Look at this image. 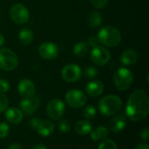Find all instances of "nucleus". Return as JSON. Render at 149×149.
I'll use <instances>...</instances> for the list:
<instances>
[{"label": "nucleus", "mask_w": 149, "mask_h": 149, "mask_svg": "<svg viewBox=\"0 0 149 149\" xmlns=\"http://www.w3.org/2000/svg\"><path fill=\"white\" fill-rule=\"evenodd\" d=\"M149 112V99L143 90H134L129 97L127 104L126 113L132 121L144 119Z\"/></svg>", "instance_id": "obj_1"}, {"label": "nucleus", "mask_w": 149, "mask_h": 149, "mask_svg": "<svg viewBox=\"0 0 149 149\" xmlns=\"http://www.w3.org/2000/svg\"><path fill=\"white\" fill-rule=\"evenodd\" d=\"M121 99L115 95H108L102 97L99 102V110L105 116H113L121 108Z\"/></svg>", "instance_id": "obj_2"}, {"label": "nucleus", "mask_w": 149, "mask_h": 149, "mask_svg": "<svg viewBox=\"0 0 149 149\" xmlns=\"http://www.w3.org/2000/svg\"><path fill=\"white\" fill-rule=\"evenodd\" d=\"M99 41L107 47H115L121 40L120 32L113 26H105L101 28L98 32Z\"/></svg>", "instance_id": "obj_3"}, {"label": "nucleus", "mask_w": 149, "mask_h": 149, "mask_svg": "<svg viewBox=\"0 0 149 149\" xmlns=\"http://www.w3.org/2000/svg\"><path fill=\"white\" fill-rule=\"evenodd\" d=\"M113 82L115 87L119 90L125 91L131 87L134 82V76L129 69L120 68L113 75Z\"/></svg>", "instance_id": "obj_4"}, {"label": "nucleus", "mask_w": 149, "mask_h": 149, "mask_svg": "<svg viewBox=\"0 0 149 149\" xmlns=\"http://www.w3.org/2000/svg\"><path fill=\"white\" fill-rule=\"evenodd\" d=\"M18 65L17 54L8 48H0V68L4 71H12Z\"/></svg>", "instance_id": "obj_5"}, {"label": "nucleus", "mask_w": 149, "mask_h": 149, "mask_svg": "<svg viewBox=\"0 0 149 149\" xmlns=\"http://www.w3.org/2000/svg\"><path fill=\"white\" fill-rule=\"evenodd\" d=\"M10 17L17 24H24L29 20L30 13L24 4H16L10 9Z\"/></svg>", "instance_id": "obj_6"}, {"label": "nucleus", "mask_w": 149, "mask_h": 149, "mask_svg": "<svg viewBox=\"0 0 149 149\" xmlns=\"http://www.w3.org/2000/svg\"><path fill=\"white\" fill-rule=\"evenodd\" d=\"M86 95L79 90H70L65 94V101L67 105L75 109L83 107L86 104Z\"/></svg>", "instance_id": "obj_7"}, {"label": "nucleus", "mask_w": 149, "mask_h": 149, "mask_svg": "<svg viewBox=\"0 0 149 149\" xmlns=\"http://www.w3.org/2000/svg\"><path fill=\"white\" fill-rule=\"evenodd\" d=\"M65 104L58 98L51 100L46 106V113L48 117L53 120L60 119L65 113Z\"/></svg>", "instance_id": "obj_8"}, {"label": "nucleus", "mask_w": 149, "mask_h": 149, "mask_svg": "<svg viewBox=\"0 0 149 149\" xmlns=\"http://www.w3.org/2000/svg\"><path fill=\"white\" fill-rule=\"evenodd\" d=\"M90 57L94 64L99 66H104L109 61L111 54L109 51L105 47L97 46L95 47H93Z\"/></svg>", "instance_id": "obj_9"}, {"label": "nucleus", "mask_w": 149, "mask_h": 149, "mask_svg": "<svg viewBox=\"0 0 149 149\" xmlns=\"http://www.w3.org/2000/svg\"><path fill=\"white\" fill-rule=\"evenodd\" d=\"M82 76L81 68L76 64H67L61 71V76L63 80L67 83L78 82Z\"/></svg>", "instance_id": "obj_10"}, {"label": "nucleus", "mask_w": 149, "mask_h": 149, "mask_svg": "<svg viewBox=\"0 0 149 149\" xmlns=\"http://www.w3.org/2000/svg\"><path fill=\"white\" fill-rule=\"evenodd\" d=\"M39 55L45 60H53L58 54V48L53 42H44L38 47Z\"/></svg>", "instance_id": "obj_11"}, {"label": "nucleus", "mask_w": 149, "mask_h": 149, "mask_svg": "<svg viewBox=\"0 0 149 149\" xmlns=\"http://www.w3.org/2000/svg\"><path fill=\"white\" fill-rule=\"evenodd\" d=\"M39 106V98L38 97H31L23 99L20 102V108L22 112L26 115H31L36 112Z\"/></svg>", "instance_id": "obj_12"}, {"label": "nucleus", "mask_w": 149, "mask_h": 149, "mask_svg": "<svg viewBox=\"0 0 149 149\" xmlns=\"http://www.w3.org/2000/svg\"><path fill=\"white\" fill-rule=\"evenodd\" d=\"M17 90L24 98H26V97H31L34 95L36 87L32 81L29 79H23L18 83Z\"/></svg>", "instance_id": "obj_13"}, {"label": "nucleus", "mask_w": 149, "mask_h": 149, "mask_svg": "<svg viewBox=\"0 0 149 149\" xmlns=\"http://www.w3.org/2000/svg\"><path fill=\"white\" fill-rule=\"evenodd\" d=\"M86 91L90 97H99L104 91V85L100 80H93L89 82L86 86Z\"/></svg>", "instance_id": "obj_14"}, {"label": "nucleus", "mask_w": 149, "mask_h": 149, "mask_svg": "<svg viewBox=\"0 0 149 149\" xmlns=\"http://www.w3.org/2000/svg\"><path fill=\"white\" fill-rule=\"evenodd\" d=\"M126 126H127V119L122 115H119L113 118L109 122V129L114 133H118L123 131Z\"/></svg>", "instance_id": "obj_15"}, {"label": "nucleus", "mask_w": 149, "mask_h": 149, "mask_svg": "<svg viewBox=\"0 0 149 149\" xmlns=\"http://www.w3.org/2000/svg\"><path fill=\"white\" fill-rule=\"evenodd\" d=\"M138 60V53L136 50L129 48V49H126L120 56V61L126 65V66H130V65H134V63H136Z\"/></svg>", "instance_id": "obj_16"}, {"label": "nucleus", "mask_w": 149, "mask_h": 149, "mask_svg": "<svg viewBox=\"0 0 149 149\" xmlns=\"http://www.w3.org/2000/svg\"><path fill=\"white\" fill-rule=\"evenodd\" d=\"M5 117L10 123L17 125L22 122L24 116H23V112L21 110H19L17 108L11 107L7 110V112L5 113Z\"/></svg>", "instance_id": "obj_17"}, {"label": "nucleus", "mask_w": 149, "mask_h": 149, "mask_svg": "<svg viewBox=\"0 0 149 149\" xmlns=\"http://www.w3.org/2000/svg\"><path fill=\"white\" fill-rule=\"evenodd\" d=\"M39 135L46 137L51 135L54 131V125L49 120H41L36 128Z\"/></svg>", "instance_id": "obj_18"}, {"label": "nucleus", "mask_w": 149, "mask_h": 149, "mask_svg": "<svg viewBox=\"0 0 149 149\" xmlns=\"http://www.w3.org/2000/svg\"><path fill=\"white\" fill-rule=\"evenodd\" d=\"M74 130L78 134L86 135V134L90 133V132L93 130V126L87 120H80L75 124Z\"/></svg>", "instance_id": "obj_19"}, {"label": "nucleus", "mask_w": 149, "mask_h": 149, "mask_svg": "<svg viewBox=\"0 0 149 149\" xmlns=\"http://www.w3.org/2000/svg\"><path fill=\"white\" fill-rule=\"evenodd\" d=\"M108 130L105 126H98L97 128L92 130L90 132L91 139L94 141H103L107 138L108 136Z\"/></svg>", "instance_id": "obj_20"}, {"label": "nucleus", "mask_w": 149, "mask_h": 149, "mask_svg": "<svg viewBox=\"0 0 149 149\" xmlns=\"http://www.w3.org/2000/svg\"><path fill=\"white\" fill-rule=\"evenodd\" d=\"M19 40L24 45H30L34 39V35L31 30L29 28H22L18 34Z\"/></svg>", "instance_id": "obj_21"}, {"label": "nucleus", "mask_w": 149, "mask_h": 149, "mask_svg": "<svg viewBox=\"0 0 149 149\" xmlns=\"http://www.w3.org/2000/svg\"><path fill=\"white\" fill-rule=\"evenodd\" d=\"M89 50V45L86 41H79L76 43L73 47V54L77 57H85Z\"/></svg>", "instance_id": "obj_22"}, {"label": "nucleus", "mask_w": 149, "mask_h": 149, "mask_svg": "<svg viewBox=\"0 0 149 149\" xmlns=\"http://www.w3.org/2000/svg\"><path fill=\"white\" fill-rule=\"evenodd\" d=\"M102 23V16L98 11H92L88 16V24L93 28L99 27Z\"/></svg>", "instance_id": "obj_23"}, {"label": "nucleus", "mask_w": 149, "mask_h": 149, "mask_svg": "<svg viewBox=\"0 0 149 149\" xmlns=\"http://www.w3.org/2000/svg\"><path fill=\"white\" fill-rule=\"evenodd\" d=\"M83 116L86 119H93L96 116V109L93 105L86 106L83 111Z\"/></svg>", "instance_id": "obj_24"}, {"label": "nucleus", "mask_w": 149, "mask_h": 149, "mask_svg": "<svg viewBox=\"0 0 149 149\" xmlns=\"http://www.w3.org/2000/svg\"><path fill=\"white\" fill-rule=\"evenodd\" d=\"M98 149H118L116 143L110 139H105L102 141Z\"/></svg>", "instance_id": "obj_25"}, {"label": "nucleus", "mask_w": 149, "mask_h": 149, "mask_svg": "<svg viewBox=\"0 0 149 149\" xmlns=\"http://www.w3.org/2000/svg\"><path fill=\"white\" fill-rule=\"evenodd\" d=\"M58 129L62 133H68L71 130V126L68 120L62 119L58 123Z\"/></svg>", "instance_id": "obj_26"}, {"label": "nucleus", "mask_w": 149, "mask_h": 149, "mask_svg": "<svg viewBox=\"0 0 149 149\" xmlns=\"http://www.w3.org/2000/svg\"><path fill=\"white\" fill-rule=\"evenodd\" d=\"M98 75V69L93 67H87L84 70V76L86 78H94Z\"/></svg>", "instance_id": "obj_27"}, {"label": "nucleus", "mask_w": 149, "mask_h": 149, "mask_svg": "<svg viewBox=\"0 0 149 149\" xmlns=\"http://www.w3.org/2000/svg\"><path fill=\"white\" fill-rule=\"evenodd\" d=\"M8 105H9L8 97L3 92H0V113L7 109Z\"/></svg>", "instance_id": "obj_28"}, {"label": "nucleus", "mask_w": 149, "mask_h": 149, "mask_svg": "<svg viewBox=\"0 0 149 149\" xmlns=\"http://www.w3.org/2000/svg\"><path fill=\"white\" fill-rule=\"evenodd\" d=\"M9 133H10V126L4 122H1L0 123V139L6 138Z\"/></svg>", "instance_id": "obj_29"}, {"label": "nucleus", "mask_w": 149, "mask_h": 149, "mask_svg": "<svg viewBox=\"0 0 149 149\" xmlns=\"http://www.w3.org/2000/svg\"><path fill=\"white\" fill-rule=\"evenodd\" d=\"M91 4L96 9H103L107 4L108 0H90Z\"/></svg>", "instance_id": "obj_30"}, {"label": "nucleus", "mask_w": 149, "mask_h": 149, "mask_svg": "<svg viewBox=\"0 0 149 149\" xmlns=\"http://www.w3.org/2000/svg\"><path fill=\"white\" fill-rule=\"evenodd\" d=\"M10 90V83L4 80V79H0V92H7Z\"/></svg>", "instance_id": "obj_31"}, {"label": "nucleus", "mask_w": 149, "mask_h": 149, "mask_svg": "<svg viewBox=\"0 0 149 149\" xmlns=\"http://www.w3.org/2000/svg\"><path fill=\"white\" fill-rule=\"evenodd\" d=\"M87 43H88V45H89V46H91L92 47H97V46H98L99 40H98V38H97V37H95V36H90V37L88 38V41H87Z\"/></svg>", "instance_id": "obj_32"}, {"label": "nucleus", "mask_w": 149, "mask_h": 149, "mask_svg": "<svg viewBox=\"0 0 149 149\" xmlns=\"http://www.w3.org/2000/svg\"><path fill=\"white\" fill-rule=\"evenodd\" d=\"M141 138L144 141H148L149 138V129L148 127H145L141 132Z\"/></svg>", "instance_id": "obj_33"}, {"label": "nucleus", "mask_w": 149, "mask_h": 149, "mask_svg": "<svg viewBox=\"0 0 149 149\" xmlns=\"http://www.w3.org/2000/svg\"><path fill=\"white\" fill-rule=\"evenodd\" d=\"M40 121H41V120H40L39 119L34 118V119H31L30 120L29 124H30V126H31L32 128L36 129V128L38 127V124H39V122H40Z\"/></svg>", "instance_id": "obj_34"}, {"label": "nucleus", "mask_w": 149, "mask_h": 149, "mask_svg": "<svg viewBox=\"0 0 149 149\" xmlns=\"http://www.w3.org/2000/svg\"><path fill=\"white\" fill-rule=\"evenodd\" d=\"M134 149H149V146L147 143H140L134 148Z\"/></svg>", "instance_id": "obj_35"}, {"label": "nucleus", "mask_w": 149, "mask_h": 149, "mask_svg": "<svg viewBox=\"0 0 149 149\" xmlns=\"http://www.w3.org/2000/svg\"><path fill=\"white\" fill-rule=\"evenodd\" d=\"M8 149H24V148H23V147H22L20 144H18V143H13V144H11L10 146H9Z\"/></svg>", "instance_id": "obj_36"}, {"label": "nucleus", "mask_w": 149, "mask_h": 149, "mask_svg": "<svg viewBox=\"0 0 149 149\" xmlns=\"http://www.w3.org/2000/svg\"><path fill=\"white\" fill-rule=\"evenodd\" d=\"M31 149H48V148H47V147H46L45 145H44V144H37V145H35L34 147H32V148Z\"/></svg>", "instance_id": "obj_37"}, {"label": "nucleus", "mask_w": 149, "mask_h": 149, "mask_svg": "<svg viewBox=\"0 0 149 149\" xmlns=\"http://www.w3.org/2000/svg\"><path fill=\"white\" fill-rule=\"evenodd\" d=\"M3 42H4V38H3V36L0 33V47L3 44Z\"/></svg>", "instance_id": "obj_38"}, {"label": "nucleus", "mask_w": 149, "mask_h": 149, "mask_svg": "<svg viewBox=\"0 0 149 149\" xmlns=\"http://www.w3.org/2000/svg\"><path fill=\"white\" fill-rule=\"evenodd\" d=\"M81 149H86V148H81Z\"/></svg>", "instance_id": "obj_39"}]
</instances>
